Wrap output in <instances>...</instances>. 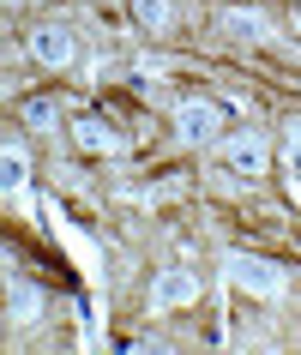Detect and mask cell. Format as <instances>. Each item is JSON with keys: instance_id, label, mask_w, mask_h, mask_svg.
I'll return each instance as SVG.
<instances>
[{"instance_id": "7", "label": "cell", "mask_w": 301, "mask_h": 355, "mask_svg": "<svg viewBox=\"0 0 301 355\" xmlns=\"http://www.w3.org/2000/svg\"><path fill=\"white\" fill-rule=\"evenodd\" d=\"M31 187V157L19 145H0V199H19Z\"/></svg>"}, {"instance_id": "6", "label": "cell", "mask_w": 301, "mask_h": 355, "mask_svg": "<svg viewBox=\"0 0 301 355\" xmlns=\"http://www.w3.org/2000/svg\"><path fill=\"white\" fill-rule=\"evenodd\" d=\"M73 145L91 150V157H114V150H121V132H114L103 114H73Z\"/></svg>"}, {"instance_id": "3", "label": "cell", "mask_w": 301, "mask_h": 355, "mask_svg": "<svg viewBox=\"0 0 301 355\" xmlns=\"http://www.w3.org/2000/svg\"><path fill=\"white\" fill-rule=\"evenodd\" d=\"M175 132H181V145H217L223 139V109L205 103V96H187L175 109Z\"/></svg>"}, {"instance_id": "8", "label": "cell", "mask_w": 301, "mask_h": 355, "mask_svg": "<svg viewBox=\"0 0 301 355\" xmlns=\"http://www.w3.org/2000/svg\"><path fill=\"white\" fill-rule=\"evenodd\" d=\"M24 127L55 132L60 127V96H24Z\"/></svg>"}, {"instance_id": "4", "label": "cell", "mask_w": 301, "mask_h": 355, "mask_svg": "<svg viewBox=\"0 0 301 355\" xmlns=\"http://www.w3.org/2000/svg\"><path fill=\"white\" fill-rule=\"evenodd\" d=\"M31 55L60 73V67H73V60H78V37L67 31V24H37V31H31Z\"/></svg>"}, {"instance_id": "5", "label": "cell", "mask_w": 301, "mask_h": 355, "mask_svg": "<svg viewBox=\"0 0 301 355\" xmlns=\"http://www.w3.org/2000/svg\"><path fill=\"white\" fill-rule=\"evenodd\" d=\"M193 301H199V277L181 271V265L150 283V307H157V313H181V307H193Z\"/></svg>"}, {"instance_id": "11", "label": "cell", "mask_w": 301, "mask_h": 355, "mask_svg": "<svg viewBox=\"0 0 301 355\" xmlns=\"http://www.w3.org/2000/svg\"><path fill=\"white\" fill-rule=\"evenodd\" d=\"M37 307H42L37 289H19V295H12V319H19V325H24V319H37Z\"/></svg>"}, {"instance_id": "14", "label": "cell", "mask_w": 301, "mask_h": 355, "mask_svg": "<svg viewBox=\"0 0 301 355\" xmlns=\"http://www.w3.org/2000/svg\"><path fill=\"white\" fill-rule=\"evenodd\" d=\"M103 6H109V0H103Z\"/></svg>"}, {"instance_id": "9", "label": "cell", "mask_w": 301, "mask_h": 355, "mask_svg": "<svg viewBox=\"0 0 301 355\" xmlns=\"http://www.w3.org/2000/svg\"><path fill=\"white\" fill-rule=\"evenodd\" d=\"M223 24L235 31V37H247V42H265V37H271V24H265L259 12H241V6H235V12H223Z\"/></svg>"}, {"instance_id": "2", "label": "cell", "mask_w": 301, "mask_h": 355, "mask_svg": "<svg viewBox=\"0 0 301 355\" xmlns=\"http://www.w3.org/2000/svg\"><path fill=\"white\" fill-rule=\"evenodd\" d=\"M217 168H223L229 181H241V187H253L265 175V163H271V150H265L259 132H229V139H217Z\"/></svg>"}, {"instance_id": "12", "label": "cell", "mask_w": 301, "mask_h": 355, "mask_svg": "<svg viewBox=\"0 0 301 355\" xmlns=\"http://www.w3.org/2000/svg\"><path fill=\"white\" fill-rule=\"evenodd\" d=\"M283 150H289V168L301 175V132H295V127H289V145H283Z\"/></svg>"}, {"instance_id": "10", "label": "cell", "mask_w": 301, "mask_h": 355, "mask_svg": "<svg viewBox=\"0 0 301 355\" xmlns=\"http://www.w3.org/2000/svg\"><path fill=\"white\" fill-rule=\"evenodd\" d=\"M132 19L145 31H169V0H132Z\"/></svg>"}, {"instance_id": "13", "label": "cell", "mask_w": 301, "mask_h": 355, "mask_svg": "<svg viewBox=\"0 0 301 355\" xmlns=\"http://www.w3.org/2000/svg\"><path fill=\"white\" fill-rule=\"evenodd\" d=\"M289 199L301 205V175H295V168H289Z\"/></svg>"}, {"instance_id": "1", "label": "cell", "mask_w": 301, "mask_h": 355, "mask_svg": "<svg viewBox=\"0 0 301 355\" xmlns=\"http://www.w3.org/2000/svg\"><path fill=\"white\" fill-rule=\"evenodd\" d=\"M223 277L235 283V289H247V295H259V301H277L283 289H289V271H283L277 259H265V253H229Z\"/></svg>"}]
</instances>
